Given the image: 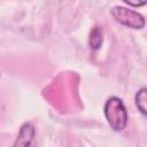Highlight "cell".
<instances>
[{
	"label": "cell",
	"mask_w": 147,
	"mask_h": 147,
	"mask_svg": "<svg viewBox=\"0 0 147 147\" xmlns=\"http://www.w3.org/2000/svg\"><path fill=\"white\" fill-rule=\"evenodd\" d=\"M103 114L109 126L116 131L122 132L127 124V111L123 101L117 96L109 98L103 107Z\"/></svg>",
	"instance_id": "6da1fadb"
},
{
	"label": "cell",
	"mask_w": 147,
	"mask_h": 147,
	"mask_svg": "<svg viewBox=\"0 0 147 147\" xmlns=\"http://www.w3.org/2000/svg\"><path fill=\"white\" fill-rule=\"evenodd\" d=\"M110 13L119 24L125 25L127 28L140 30L145 26V18L138 11L122 6H115L114 8H111Z\"/></svg>",
	"instance_id": "7a4b0ae2"
},
{
	"label": "cell",
	"mask_w": 147,
	"mask_h": 147,
	"mask_svg": "<svg viewBox=\"0 0 147 147\" xmlns=\"http://www.w3.org/2000/svg\"><path fill=\"white\" fill-rule=\"evenodd\" d=\"M36 134V130L31 123H24L18 132L17 139L14 142V146H30Z\"/></svg>",
	"instance_id": "3957f363"
},
{
	"label": "cell",
	"mask_w": 147,
	"mask_h": 147,
	"mask_svg": "<svg viewBox=\"0 0 147 147\" xmlns=\"http://www.w3.org/2000/svg\"><path fill=\"white\" fill-rule=\"evenodd\" d=\"M102 29L100 26H95L93 28V30L91 31V36H90V46L92 49L96 51L101 47L102 45Z\"/></svg>",
	"instance_id": "277c9868"
},
{
	"label": "cell",
	"mask_w": 147,
	"mask_h": 147,
	"mask_svg": "<svg viewBox=\"0 0 147 147\" xmlns=\"http://www.w3.org/2000/svg\"><path fill=\"white\" fill-rule=\"evenodd\" d=\"M146 100H147V90L146 87H141L137 94H136V98H134V101H136V106L138 108V110L145 116L146 115Z\"/></svg>",
	"instance_id": "5b68a950"
},
{
	"label": "cell",
	"mask_w": 147,
	"mask_h": 147,
	"mask_svg": "<svg viewBox=\"0 0 147 147\" xmlns=\"http://www.w3.org/2000/svg\"><path fill=\"white\" fill-rule=\"evenodd\" d=\"M123 1L132 7H142L147 2V0H123Z\"/></svg>",
	"instance_id": "8992f818"
}]
</instances>
